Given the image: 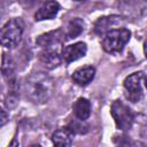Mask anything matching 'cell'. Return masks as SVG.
Masks as SVG:
<instances>
[{
	"label": "cell",
	"mask_w": 147,
	"mask_h": 147,
	"mask_svg": "<svg viewBox=\"0 0 147 147\" xmlns=\"http://www.w3.org/2000/svg\"><path fill=\"white\" fill-rule=\"evenodd\" d=\"M24 91L26 98L36 103L41 105L49 100L54 92V82L45 72L31 74L24 84Z\"/></svg>",
	"instance_id": "obj_1"
},
{
	"label": "cell",
	"mask_w": 147,
	"mask_h": 147,
	"mask_svg": "<svg viewBox=\"0 0 147 147\" xmlns=\"http://www.w3.org/2000/svg\"><path fill=\"white\" fill-rule=\"evenodd\" d=\"M131 38L130 30L125 28L114 29L103 34L101 40V46L105 52L110 54H116L123 51L124 46Z\"/></svg>",
	"instance_id": "obj_2"
},
{
	"label": "cell",
	"mask_w": 147,
	"mask_h": 147,
	"mask_svg": "<svg viewBox=\"0 0 147 147\" xmlns=\"http://www.w3.org/2000/svg\"><path fill=\"white\" fill-rule=\"evenodd\" d=\"M24 24L21 18L9 20L1 29V44L6 48H13L18 45L22 39Z\"/></svg>",
	"instance_id": "obj_3"
},
{
	"label": "cell",
	"mask_w": 147,
	"mask_h": 147,
	"mask_svg": "<svg viewBox=\"0 0 147 147\" xmlns=\"http://www.w3.org/2000/svg\"><path fill=\"white\" fill-rule=\"evenodd\" d=\"M110 114L115 121L117 129L122 131H126L131 129L134 121V115L125 103H123L119 100L114 101L110 107Z\"/></svg>",
	"instance_id": "obj_4"
},
{
	"label": "cell",
	"mask_w": 147,
	"mask_h": 147,
	"mask_svg": "<svg viewBox=\"0 0 147 147\" xmlns=\"http://www.w3.org/2000/svg\"><path fill=\"white\" fill-rule=\"evenodd\" d=\"M142 78H144V74L141 71H138L131 74L124 80V88L126 91L125 96L132 102H138L142 98V90H141Z\"/></svg>",
	"instance_id": "obj_5"
},
{
	"label": "cell",
	"mask_w": 147,
	"mask_h": 147,
	"mask_svg": "<svg viewBox=\"0 0 147 147\" xmlns=\"http://www.w3.org/2000/svg\"><path fill=\"white\" fill-rule=\"evenodd\" d=\"M124 21L121 16L117 15H110V16H103L96 20L94 23V32L96 34H105L108 31H111L114 29L122 28Z\"/></svg>",
	"instance_id": "obj_6"
},
{
	"label": "cell",
	"mask_w": 147,
	"mask_h": 147,
	"mask_svg": "<svg viewBox=\"0 0 147 147\" xmlns=\"http://www.w3.org/2000/svg\"><path fill=\"white\" fill-rule=\"evenodd\" d=\"M87 52V46L85 42L79 41V42H75L71 45H68L63 48L62 51V59L64 60V62L70 63L74 61H77L82 57H84L86 55Z\"/></svg>",
	"instance_id": "obj_7"
},
{
	"label": "cell",
	"mask_w": 147,
	"mask_h": 147,
	"mask_svg": "<svg viewBox=\"0 0 147 147\" xmlns=\"http://www.w3.org/2000/svg\"><path fill=\"white\" fill-rule=\"evenodd\" d=\"M64 37H65V32L62 31L61 29H56V30H53V31L40 34L37 38L36 42H37L38 46H40L42 48L54 47L55 45H59L64 39Z\"/></svg>",
	"instance_id": "obj_8"
},
{
	"label": "cell",
	"mask_w": 147,
	"mask_h": 147,
	"mask_svg": "<svg viewBox=\"0 0 147 147\" xmlns=\"http://www.w3.org/2000/svg\"><path fill=\"white\" fill-rule=\"evenodd\" d=\"M60 10V5L55 0H47L45 1L39 9L34 14L36 21H44V20H53L57 15Z\"/></svg>",
	"instance_id": "obj_9"
},
{
	"label": "cell",
	"mask_w": 147,
	"mask_h": 147,
	"mask_svg": "<svg viewBox=\"0 0 147 147\" xmlns=\"http://www.w3.org/2000/svg\"><path fill=\"white\" fill-rule=\"evenodd\" d=\"M2 76L6 79V82L9 84V87L11 90V93L16 90V78H15V65L11 60V57L3 53L2 55V65H1Z\"/></svg>",
	"instance_id": "obj_10"
},
{
	"label": "cell",
	"mask_w": 147,
	"mask_h": 147,
	"mask_svg": "<svg viewBox=\"0 0 147 147\" xmlns=\"http://www.w3.org/2000/svg\"><path fill=\"white\" fill-rule=\"evenodd\" d=\"M39 59L46 68L53 69V68H56L61 63L62 56L60 55L57 49H54L53 47H46L44 48V51L40 52Z\"/></svg>",
	"instance_id": "obj_11"
},
{
	"label": "cell",
	"mask_w": 147,
	"mask_h": 147,
	"mask_svg": "<svg viewBox=\"0 0 147 147\" xmlns=\"http://www.w3.org/2000/svg\"><path fill=\"white\" fill-rule=\"evenodd\" d=\"M94 76H95V69L92 65H86L77 69L72 74L71 78L77 85L84 86V85H87L90 82H92Z\"/></svg>",
	"instance_id": "obj_12"
},
{
	"label": "cell",
	"mask_w": 147,
	"mask_h": 147,
	"mask_svg": "<svg viewBox=\"0 0 147 147\" xmlns=\"http://www.w3.org/2000/svg\"><path fill=\"white\" fill-rule=\"evenodd\" d=\"M75 116L79 121H86L91 115V103L85 98H78L72 106Z\"/></svg>",
	"instance_id": "obj_13"
},
{
	"label": "cell",
	"mask_w": 147,
	"mask_h": 147,
	"mask_svg": "<svg viewBox=\"0 0 147 147\" xmlns=\"http://www.w3.org/2000/svg\"><path fill=\"white\" fill-rule=\"evenodd\" d=\"M52 141L55 146H61V147L70 146L72 144V132L68 127L59 129L53 133Z\"/></svg>",
	"instance_id": "obj_14"
},
{
	"label": "cell",
	"mask_w": 147,
	"mask_h": 147,
	"mask_svg": "<svg viewBox=\"0 0 147 147\" xmlns=\"http://www.w3.org/2000/svg\"><path fill=\"white\" fill-rule=\"evenodd\" d=\"M83 31H84V21L79 17H76V18H72L68 23L67 29H65V37H67L68 40L75 39Z\"/></svg>",
	"instance_id": "obj_15"
},
{
	"label": "cell",
	"mask_w": 147,
	"mask_h": 147,
	"mask_svg": "<svg viewBox=\"0 0 147 147\" xmlns=\"http://www.w3.org/2000/svg\"><path fill=\"white\" fill-rule=\"evenodd\" d=\"M40 0H20V3L24 7V8H30L32 6H34L37 2H39Z\"/></svg>",
	"instance_id": "obj_16"
},
{
	"label": "cell",
	"mask_w": 147,
	"mask_h": 147,
	"mask_svg": "<svg viewBox=\"0 0 147 147\" xmlns=\"http://www.w3.org/2000/svg\"><path fill=\"white\" fill-rule=\"evenodd\" d=\"M6 121H7L6 111H5V109H1V123H0V125H1V126H3V125H5V123H6Z\"/></svg>",
	"instance_id": "obj_17"
},
{
	"label": "cell",
	"mask_w": 147,
	"mask_h": 147,
	"mask_svg": "<svg viewBox=\"0 0 147 147\" xmlns=\"http://www.w3.org/2000/svg\"><path fill=\"white\" fill-rule=\"evenodd\" d=\"M144 53H145V56L147 57V39H146V41L144 44Z\"/></svg>",
	"instance_id": "obj_18"
},
{
	"label": "cell",
	"mask_w": 147,
	"mask_h": 147,
	"mask_svg": "<svg viewBox=\"0 0 147 147\" xmlns=\"http://www.w3.org/2000/svg\"><path fill=\"white\" fill-rule=\"evenodd\" d=\"M145 85H146V87H147V77H146V79H145Z\"/></svg>",
	"instance_id": "obj_19"
}]
</instances>
